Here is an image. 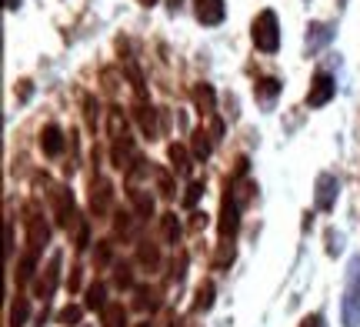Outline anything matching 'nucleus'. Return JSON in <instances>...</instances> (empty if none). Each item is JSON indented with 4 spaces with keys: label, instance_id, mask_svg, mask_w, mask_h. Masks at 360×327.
Listing matches in <instances>:
<instances>
[{
    "label": "nucleus",
    "instance_id": "1",
    "mask_svg": "<svg viewBox=\"0 0 360 327\" xmlns=\"http://www.w3.org/2000/svg\"><path fill=\"white\" fill-rule=\"evenodd\" d=\"M344 327H360V257L350 261L347 288H344V304H340Z\"/></svg>",
    "mask_w": 360,
    "mask_h": 327
},
{
    "label": "nucleus",
    "instance_id": "2",
    "mask_svg": "<svg viewBox=\"0 0 360 327\" xmlns=\"http://www.w3.org/2000/svg\"><path fill=\"white\" fill-rule=\"evenodd\" d=\"M254 44L264 53H274L281 47V27H277V13L274 11L257 13V20H254Z\"/></svg>",
    "mask_w": 360,
    "mask_h": 327
},
{
    "label": "nucleus",
    "instance_id": "3",
    "mask_svg": "<svg viewBox=\"0 0 360 327\" xmlns=\"http://www.w3.org/2000/svg\"><path fill=\"white\" fill-rule=\"evenodd\" d=\"M240 227V210H237V200H233V191L227 184V194H224V204H220V237L231 241Z\"/></svg>",
    "mask_w": 360,
    "mask_h": 327
},
{
    "label": "nucleus",
    "instance_id": "4",
    "mask_svg": "<svg viewBox=\"0 0 360 327\" xmlns=\"http://www.w3.org/2000/svg\"><path fill=\"white\" fill-rule=\"evenodd\" d=\"M334 94H337L334 77H330V74H317L314 84H310V91H307V104L310 107H323V104H330Z\"/></svg>",
    "mask_w": 360,
    "mask_h": 327
},
{
    "label": "nucleus",
    "instance_id": "5",
    "mask_svg": "<svg viewBox=\"0 0 360 327\" xmlns=\"http://www.w3.org/2000/svg\"><path fill=\"white\" fill-rule=\"evenodd\" d=\"M193 11H197V20L204 27H217V24H224V17H227L224 0H193Z\"/></svg>",
    "mask_w": 360,
    "mask_h": 327
},
{
    "label": "nucleus",
    "instance_id": "6",
    "mask_svg": "<svg viewBox=\"0 0 360 327\" xmlns=\"http://www.w3.org/2000/svg\"><path fill=\"white\" fill-rule=\"evenodd\" d=\"M337 194H340V181H337L334 174H321V177H317V207L330 210Z\"/></svg>",
    "mask_w": 360,
    "mask_h": 327
},
{
    "label": "nucleus",
    "instance_id": "7",
    "mask_svg": "<svg viewBox=\"0 0 360 327\" xmlns=\"http://www.w3.org/2000/svg\"><path fill=\"white\" fill-rule=\"evenodd\" d=\"M40 150H44L47 158H60V154H64V131H60L57 124H47V127L40 131Z\"/></svg>",
    "mask_w": 360,
    "mask_h": 327
},
{
    "label": "nucleus",
    "instance_id": "8",
    "mask_svg": "<svg viewBox=\"0 0 360 327\" xmlns=\"http://www.w3.org/2000/svg\"><path fill=\"white\" fill-rule=\"evenodd\" d=\"M53 214H57V224H64V227H70L74 217H77V210H74V197L67 194L64 187L53 194Z\"/></svg>",
    "mask_w": 360,
    "mask_h": 327
},
{
    "label": "nucleus",
    "instance_id": "9",
    "mask_svg": "<svg viewBox=\"0 0 360 327\" xmlns=\"http://www.w3.org/2000/svg\"><path fill=\"white\" fill-rule=\"evenodd\" d=\"M27 224H30V237H27V244H30L34 254H40V250L47 248V241H51V227L44 224V217H27Z\"/></svg>",
    "mask_w": 360,
    "mask_h": 327
},
{
    "label": "nucleus",
    "instance_id": "10",
    "mask_svg": "<svg viewBox=\"0 0 360 327\" xmlns=\"http://www.w3.org/2000/svg\"><path fill=\"white\" fill-rule=\"evenodd\" d=\"M137 120H141V131H143V137H150L154 141L157 137V120H154V107L147 104V101H137Z\"/></svg>",
    "mask_w": 360,
    "mask_h": 327
},
{
    "label": "nucleus",
    "instance_id": "11",
    "mask_svg": "<svg viewBox=\"0 0 360 327\" xmlns=\"http://www.w3.org/2000/svg\"><path fill=\"white\" fill-rule=\"evenodd\" d=\"M101 317H103V327H127V307L120 301H114V304H107L101 311Z\"/></svg>",
    "mask_w": 360,
    "mask_h": 327
},
{
    "label": "nucleus",
    "instance_id": "12",
    "mask_svg": "<svg viewBox=\"0 0 360 327\" xmlns=\"http://www.w3.org/2000/svg\"><path fill=\"white\" fill-rule=\"evenodd\" d=\"M57 281H60V254L51 257V267H47V277L40 281V297H51L57 290Z\"/></svg>",
    "mask_w": 360,
    "mask_h": 327
},
{
    "label": "nucleus",
    "instance_id": "13",
    "mask_svg": "<svg viewBox=\"0 0 360 327\" xmlns=\"http://www.w3.org/2000/svg\"><path fill=\"white\" fill-rule=\"evenodd\" d=\"M103 297H107V290H103V284H90L87 288V307L90 311H103V307H107V301H103Z\"/></svg>",
    "mask_w": 360,
    "mask_h": 327
},
{
    "label": "nucleus",
    "instance_id": "14",
    "mask_svg": "<svg viewBox=\"0 0 360 327\" xmlns=\"http://www.w3.org/2000/svg\"><path fill=\"white\" fill-rule=\"evenodd\" d=\"M193 158L197 160L210 158V134L207 131H193Z\"/></svg>",
    "mask_w": 360,
    "mask_h": 327
},
{
    "label": "nucleus",
    "instance_id": "15",
    "mask_svg": "<svg viewBox=\"0 0 360 327\" xmlns=\"http://www.w3.org/2000/svg\"><path fill=\"white\" fill-rule=\"evenodd\" d=\"M94 210L97 214H103V207H107V200H110V184H103V181H94Z\"/></svg>",
    "mask_w": 360,
    "mask_h": 327
},
{
    "label": "nucleus",
    "instance_id": "16",
    "mask_svg": "<svg viewBox=\"0 0 360 327\" xmlns=\"http://www.w3.org/2000/svg\"><path fill=\"white\" fill-rule=\"evenodd\" d=\"M193 97H197V107H200V114H214V91H210L207 84H200V87L193 91Z\"/></svg>",
    "mask_w": 360,
    "mask_h": 327
},
{
    "label": "nucleus",
    "instance_id": "17",
    "mask_svg": "<svg viewBox=\"0 0 360 327\" xmlns=\"http://www.w3.org/2000/svg\"><path fill=\"white\" fill-rule=\"evenodd\" d=\"M34 264H37V254L34 250H27L24 257H20V267H17V281L24 284V281H30V274H34Z\"/></svg>",
    "mask_w": 360,
    "mask_h": 327
},
{
    "label": "nucleus",
    "instance_id": "18",
    "mask_svg": "<svg viewBox=\"0 0 360 327\" xmlns=\"http://www.w3.org/2000/svg\"><path fill=\"white\" fill-rule=\"evenodd\" d=\"M170 160H174V170H177V174H191V164H187V150H184L180 144L170 147Z\"/></svg>",
    "mask_w": 360,
    "mask_h": 327
},
{
    "label": "nucleus",
    "instance_id": "19",
    "mask_svg": "<svg viewBox=\"0 0 360 327\" xmlns=\"http://www.w3.org/2000/svg\"><path fill=\"white\" fill-rule=\"evenodd\" d=\"M210 304H214V284H200V288H197V304H193V307H197V311H207Z\"/></svg>",
    "mask_w": 360,
    "mask_h": 327
},
{
    "label": "nucleus",
    "instance_id": "20",
    "mask_svg": "<svg viewBox=\"0 0 360 327\" xmlns=\"http://www.w3.org/2000/svg\"><path fill=\"white\" fill-rule=\"evenodd\" d=\"M257 94H260V97H267V101H270V97H277V94H281V80H277V77H264L257 84Z\"/></svg>",
    "mask_w": 360,
    "mask_h": 327
},
{
    "label": "nucleus",
    "instance_id": "21",
    "mask_svg": "<svg viewBox=\"0 0 360 327\" xmlns=\"http://www.w3.org/2000/svg\"><path fill=\"white\" fill-rule=\"evenodd\" d=\"M164 237H167L170 244H177V237H180V224H177V214H164Z\"/></svg>",
    "mask_w": 360,
    "mask_h": 327
},
{
    "label": "nucleus",
    "instance_id": "22",
    "mask_svg": "<svg viewBox=\"0 0 360 327\" xmlns=\"http://www.w3.org/2000/svg\"><path fill=\"white\" fill-rule=\"evenodd\" d=\"M24 321H27V301L20 297V301L11 307V327H24Z\"/></svg>",
    "mask_w": 360,
    "mask_h": 327
},
{
    "label": "nucleus",
    "instance_id": "23",
    "mask_svg": "<svg viewBox=\"0 0 360 327\" xmlns=\"http://www.w3.org/2000/svg\"><path fill=\"white\" fill-rule=\"evenodd\" d=\"M200 194H204V184L193 181L191 187H187V194H184V207H193V204L200 200Z\"/></svg>",
    "mask_w": 360,
    "mask_h": 327
},
{
    "label": "nucleus",
    "instance_id": "24",
    "mask_svg": "<svg viewBox=\"0 0 360 327\" xmlns=\"http://www.w3.org/2000/svg\"><path fill=\"white\" fill-rule=\"evenodd\" d=\"M130 197H134V204H137V210H141L143 217H150V214H154V200H150V197L137 194V191H130Z\"/></svg>",
    "mask_w": 360,
    "mask_h": 327
},
{
    "label": "nucleus",
    "instance_id": "25",
    "mask_svg": "<svg viewBox=\"0 0 360 327\" xmlns=\"http://www.w3.org/2000/svg\"><path fill=\"white\" fill-rule=\"evenodd\" d=\"M57 321H60L64 327H77V321H80V307H64Z\"/></svg>",
    "mask_w": 360,
    "mask_h": 327
},
{
    "label": "nucleus",
    "instance_id": "26",
    "mask_svg": "<svg viewBox=\"0 0 360 327\" xmlns=\"http://www.w3.org/2000/svg\"><path fill=\"white\" fill-rule=\"evenodd\" d=\"M300 327H327V321H323V314H310L300 321Z\"/></svg>",
    "mask_w": 360,
    "mask_h": 327
},
{
    "label": "nucleus",
    "instance_id": "27",
    "mask_svg": "<svg viewBox=\"0 0 360 327\" xmlns=\"http://www.w3.org/2000/svg\"><path fill=\"white\" fill-rule=\"evenodd\" d=\"M157 181H160V191H164V194H174V184H170V177L167 174H164V170H160V174H157Z\"/></svg>",
    "mask_w": 360,
    "mask_h": 327
},
{
    "label": "nucleus",
    "instance_id": "28",
    "mask_svg": "<svg viewBox=\"0 0 360 327\" xmlns=\"http://www.w3.org/2000/svg\"><path fill=\"white\" fill-rule=\"evenodd\" d=\"M117 284H120V288H130V267H117Z\"/></svg>",
    "mask_w": 360,
    "mask_h": 327
},
{
    "label": "nucleus",
    "instance_id": "29",
    "mask_svg": "<svg viewBox=\"0 0 360 327\" xmlns=\"http://www.w3.org/2000/svg\"><path fill=\"white\" fill-rule=\"evenodd\" d=\"M141 257H143L147 264H157V250H154V248H141Z\"/></svg>",
    "mask_w": 360,
    "mask_h": 327
},
{
    "label": "nucleus",
    "instance_id": "30",
    "mask_svg": "<svg viewBox=\"0 0 360 327\" xmlns=\"http://www.w3.org/2000/svg\"><path fill=\"white\" fill-rule=\"evenodd\" d=\"M20 7V0H7V11H17Z\"/></svg>",
    "mask_w": 360,
    "mask_h": 327
},
{
    "label": "nucleus",
    "instance_id": "31",
    "mask_svg": "<svg viewBox=\"0 0 360 327\" xmlns=\"http://www.w3.org/2000/svg\"><path fill=\"white\" fill-rule=\"evenodd\" d=\"M137 4H143V7H154L157 0H137Z\"/></svg>",
    "mask_w": 360,
    "mask_h": 327
},
{
    "label": "nucleus",
    "instance_id": "32",
    "mask_svg": "<svg viewBox=\"0 0 360 327\" xmlns=\"http://www.w3.org/2000/svg\"><path fill=\"white\" fill-rule=\"evenodd\" d=\"M174 7H180V0H174Z\"/></svg>",
    "mask_w": 360,
    "mask_h": 327
}]
</instances>
